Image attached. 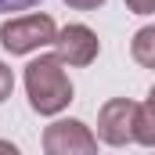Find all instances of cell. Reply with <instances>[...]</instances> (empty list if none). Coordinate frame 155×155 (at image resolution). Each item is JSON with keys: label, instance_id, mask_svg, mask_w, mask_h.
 <instances>
[{"label": "cell", "instance_id": "1", "mask_svg": "<svg viewBox=\"0 0 155 155\" xmlns=\"http://www.w3.org/2000/svg\"><path fill=\"white\" fill-rule=\"evenodd\" d=\"M25 94L29 108L40 116H58L72 101V79L58 54H40L25 65Z\"/></svg>", "mask_w": 155, "mask_h": 155}, {"label": "cell", "instance_id": "2", "mask_svg": "<svg viewBox=\"0 0 155 155\" xmlns=\"http://www.w3.org/2000/svg\"><path fill=\"white\" fill-rule=\"evenodd\" d=\"M58 36V25L51 15H22L0 25V43L7 54H33L40 47H51Z\"/></svg>", "mask_w": 155, "mask_h": 155}, {"label": "cell", "instance_id": "3", "mask_svg": "<svg viewBox=\"0 0 155 155\" xmlns=\"http://www.w3.org/2000/svg\"><path fill=\"white\" fill-rule=\"evenodd\" d=\"M43 152L47 155H90L97 152V134H90L79 119H58L43 130Z\"/></svg>", "mask_w": 155, "mask_h": 155}, {"label": "cell", "instance_id": "4", "mask_svg": "<svg viewBox=\"0 0 155 155\" xmlns=\"http://www.w3.org/2000/svg\"><path fill=\"white\" fill-rule=\"evenodd\" d=\"M134 116H137V105L130 97H112L101 105L97 112V137L112 148H123L134 141Z\"/></svg>", "mask_w": 155, "mask_h": 155}, {"label": "cell", "instance_id": "5", "mask_svg": "<svg viewBox=\"0 0 155 155\" xmlns=\"http://www.w3.org/2000/svg\"><path fill=\"white\" fill-rule=\"evenodd\" d=\"M97 51H101V43H97V33L90 29V25H83V22H72V25H65V29H58V36H54V54L65 61V65H90L94 58H97Z\"/></svg>", "mask_w": 155, "mask_h": 155}, {"label": "cell", "instance_id": "6", "mask_svg": "<svg viewBox=\"0 0 155 155\" xmlns=\"http://www.w3.org/2000/svg\"><path fill=\"white\" fill-rule=\"evenodd\" d=\"M134 141L155 148V97H148L144 105H137V116H134Z\"/></svg>", "mask_w": 155, "mask_h": 155}, {"label": "cell", "instance_id": "7", "mask_svg": "<svg viewBox=\"0 0 155 155\" xmlns=\"http://www.w3.org/2000/svg\"><path fill=\"white\" fill-rule=\"evenodd\" d=\"M130 54L141 69H155V25H144L137 29L134 40H130Z\"/></svg>", "mask_w": 155, "mask_h": 155}, {"label": "cell", "instance_id": "8", "mask_svg": "<svg viewBox=\"0 0 155 155\" xmlns=\"http://www.w3.org/2000/svg\"><path fill=\"white\" fill-rule=\"evenodd\" d=\"M11 90H15V72L0 61V101H7V97H11Z\"/></svg>", "mask_w": 155, "mask_h": 155}, {"label": "cell", "instance_id": "9", "mask_svg": "<svg viewBox=\"0 0 155 155\" xmlns=\"http://www.w3.org/2000/svg\"><path fill=\"white\" fill-rule=\"evenodd\" d=\"M40 0H0V15H11V11H29L36 7Z\"/></svg>", "mask_w": 155, "mask_h": 155}, {"label": "cell", "instance_id": "10", "mask_svg": "<svg viewBox=\"0 0 155 155\" xmlns=\"http://www.w3.org/2000/svg\"><path fill=\"white\" fill-rule=\"evenodd\" d=\"M126 7L134 15H155V0H126Z\"/></svg>", "mask_w": 155, "mask_h": 155}, {"label": "cell", "instance_id": "11", "mask_svg": "<svg viewBox=\"0 0 155 155\" xmlns=\"http://www.w3.org/2000/svg\"><path fill=\"white\" fill-rule=\"evenodd\" d=\"M65 4H69V7H76V11H97L105 0H65Z\"/></svg>", "mask_w": 155, "mask_h": 155}, {"label": "cell", "instance_id": "12", "mask_svg": "<svg viewBox=\"0 0 155 155\" xmlns=\"http://www.w3.org/2000/svg\"><path fill=\"white\" fill-rule=\"evenodd\" d=\"M148 97H155V87H152V94H148Z\"/></svg>", "mask_w": 155, "mask_h": 155}]
</instances>
